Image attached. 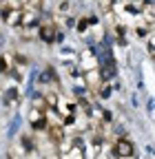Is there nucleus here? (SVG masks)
Masks as SVG:
<instances>
[{
    "label": "nucleus",
    "instance_id": "nucleus-17",
    "mask_svg": "<svg viewBox=\"0 0 155 159\" xmlns=\"http://www.w3.org/2000/svg\"><path fill=\"white\" fill-rule=\"evenodd\" d=\"M146 113H153V99H148V102H146Z\"/></svg>",
    "mask_w": 155,
    "mask_h": 159
},
{
    "label": "nucleus",
    "instance_id": "nucleus-2",
    "mask_svg": "<svg viewBox=\"0 0 155 159\" xmlns=\"http://www.w3.org/2000/svg\"><path fill=\"white\" fill-rule=\"evenodd\" d=\"M27 124H29V133H31V135H42V133H47V128H49L45 113H42V111H35V108H29V113H27Z\"/></svg>",
    "mask_w": 155,
    "mask_h": 159
},
{
    "label": "nucleus",
    "instance_id": "nucleus-16",
    "mask_svg": "<svg viewBox=\"0 0 155 159\" xmlns=\"http://www.w3.org/2000/svg\"><path fill=\"white\" fill-rule=\"evenodd\" d=\"M42 159H60V155H58V152L53 150V152H47V155H42Z\"/></svg>",
    "mask_w": 155,
    "mask_h": 159
},
{
    "label": "nucleus",
    "instance_id": "nucleus-9",
    "mask_svg": "<svg viewBox=\"0 0 155 159\" xmlns=\"http://www.w3.org/2000/svg\"><path fill=\"white\" fill-rule=\"evenodd\" d=\"M93 95H95V99H100V102H109V99L113 97V86H111V84H106V82H102V84L98 86V91H95Z\"/></svg>",
    "mask_w": 155,
    "mask_h": 159
},
{
    "label": "nucleus",
    "instance_id": "nucleus-5",
    "mask_svg": "<svg viewBox=\"0 0 155 159\" xmlns=\"http://www.w3.org/2000/svg\"><path fill=\"white\" fill-rule=\"evenodd\" d=\"M20 16H22V9H0V18L2 22L11 29H18L20 27Z\"/></svg>",
    "mask_w": 155,
    "mask_h": 159
},
{
    "label": "nucleus",
    "instance_id": "nucleus-11",
    "mask_svg": "<svg viewBox=\"0 0 155 159\" xmlns=\"http://www.w3.org/2000/svg\"><path fill=\"white\" fill-rule=\"evenodd\" d=\"M20 124H22V115L16 113V115L11 117V122H9V139H13V135L20 130Z\"/></svg>",
    "mask_w": 155,
    "mask_h": 159
},
{
    "label": "nucleus",
    "instance_id": "nucleus-14",
    "mask_svg": "<svg viewBox=\"0 0 155 159\" xmlns=\"http://www.w3.org/2000/svg\"><path fill=\"white\" fill-rule=\"evenodd\" d=\"M62 20H64V22H62V25H64V29H75V20H78L75 16H64Z\"/></svg>",
    "mask_w": 155,
    "mask_h": 159
},
{
    "label": "nucleus",
    "instance_id": "nucleus-12",
    "mask_svg": "<svg viewBox=\"0 0 155 159\" xmlns=\"http://www.w3.org/2000/svg\"><path fill=\"white\" fill-rule=\"evenodd\" d=\"M144 44H146V53H148V57H153V53H155V35H153V33L144 40Z\"/></svg>",
    "mask_w": 155,
    "mask_h": 159
},
{
    "label": "nucleus",
    "instance_id": "nucleus-15",
    "mask_svg": "<svg viewBox=\"0 0 155 159\" xmlns=\"http://www.w3.org/2000/svg\"><path fill=\"white\" fill-rule=\"evenodd\" d=\"M53 44H64V31L58 27V31H55V38H53Z\"/></svg>",
    "mask_w": 155,
    "mask_h": 159
},
{
    "label": "nucleus",
    "instance_id": "nucleus-6",
    "mask_svg": "<svg viewBox=\"0 0 155 159\" xmlns=\"http://www.w3.org/2000/svg\"><path fill=\"white\" fill-rule=\"evenodd\" d=\"M18 146L25 150V155L35 152V137H33L31 133H22L20 137H18Z\"/></svg>",
    "mask_w": 155,
    "mask_h": 159
},
{
    "label": "nucleus",
    "instance_id": "nucleus-10",
    "mask_svg": "<svg viewBox=\"0 0 155 159\" xmlns=\"http://www.w3.org/2000/svg\"><path fill=\"white\" fill-rule=\"evenodd\" d=\"M75 31H78V35H89V20H87V16H80L75 20Z\"/></svg>",
    "mask_w": 155,
    "mask_h": 159
},
{
    "label": "nucleus",
    "instance_id": "nucleus-8",
    "mask_svg": "<svg viewBox=\"0 0 155 159\" xmlns=\"http://www.w3.org/2000/svg\"><path fill=\"white\" fill-rule=\"evenodd\" d=\"M13 69V53H0V75H9Z\"/></svg>",
    "mask_w": 155,
    "mask_h": 159
},
{
    "label": "nucleus",
    "instance_id": "nucleus-3",
    "mask_svg": "<svg viewBox=\"0 0 155 159\" xmlns=\"http://www.w3.org/2000/svg\"><path fill=\"white\" fill-rule=\"evenodd\" d=\"M22 99V91H20V84H9L5 91H2V104L5 108H11V106H18Z\"/></svg>",
    "mask_w": 155,
    "mask_h": 159
},
{
    "label": "nucleus",
    "instance_id": "nucleus-13",
    "mask_svg": "<svg viewBox=\"0 0 155 159\" xmlns=\"http://www.w3.org/2000/svg\"><path fill=\"white\" fill-rule=\"evenodd\" d=\"M98 11H100L102 16L111 13V11H113V2H109V0H104V2H100V5H98Z\"/></svg>",
    "mask_w": 155,
    "mask_h": 159
},
{
    "label": "nucleus",
    "instance_id": "nucleus-7",
    "mask_svg": "<svg viewBox=\"0 0 155 159\" xmlns=\"http://www.w3.org/2000/svg\"><path fill=\"white\" fill-rule=\"evenodd\" d=\"M29 104H31V108H35V111H42V113H45V111L49 108L40 91H33V93L29 95Z\"/></svg>",
    "mask_w": 155,
    "mask_h": 159
},
{
    "label": "nucleus",
    "instance_id": "nucleus-1",
    "mask_svg": "<svg viewBox=\"0 0 155 159\" xmlns=\"http://www.w3.org/2000/svg\"><path fill=\"white\" fill-rule=\"evenodd\" d=\"M135 152H138V148H135V142L129 135L113 139V155H115V159H135Z\"/></svg>",
    "mask_w": 155,
    "mask_h": 159
},
{
    "label": "nucleus",
    "instance_id": "nucleus-4",
    "mask_svg": "<svg viewBox=\"0 0 155 159\" xmlns=\"http://www.w3.org/2000/svg\"><path fill=\"white\" fill-rule=\"evenodd\" d=\"M55 31H58V25H53V22H51V18H49V20H42V22H40V27H38L35 35H38V40H40V42H45V44H53Z\"/></svg>",
    "mask_w": 155,
    "mask_h": 159
}]
</instances>
